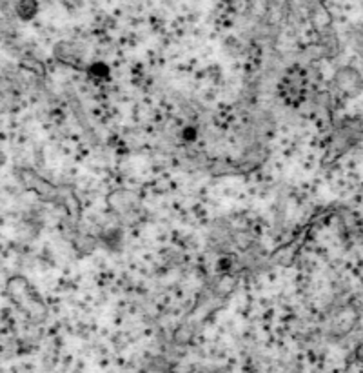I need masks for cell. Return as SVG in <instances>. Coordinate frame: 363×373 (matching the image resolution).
Returning <instances> with one entry per match:
<instances>
[{
    "mask_svg": "<svg viewBox=\"0 0 363 373\" xmlns=\"http://www.w3.org/2000/svg\"><path fill=\"white\" fill-rule=\"evenodd\" d=\"M6 293H8V297L13 301V304L17 306L20 311H24L30 319H35V321L37 319H46V302L40 297L37 288L24 275L9 277L6 280Z\"/></svg>",
    "mask_w": 363,
    "mask_h": 373,
    "instance_id": "1",
    "label": "cell"
},
{
    "mask_svg": "<svg viewBox=\"0 0 363 373\" xmlns=\"http://www.w3.org/2000/svg\"><path fill=\"white\" fill-rule=\"evenodd\" d=\"M363 139V120L362 119H345L333 135V146L338 153H345L347 149L358 144Z\"/></svg>",
    "mask_w": 363,
    "mask_h": 373,
    "instance_id": "2",
    "label": "cell"
},
{
    "mask_svg": "<svg viewBox=\"0 0 363 373\" xmlns=\"http://www.w3.org/2000/svg\"><path fill=\"white\" fill-rule=\"evenodd\" d=\"M107 206L120 219H131V217H136V212L140 208V199L131 190H117L107 195Z\"/></svg>",
    "mask_w": 363,
    "mask_h": 373,
    "instance_id": "3",
    "label": "cell"
},
{
    "mask_svg": "<svg viewBox=\"0 0 363 373\" xmlns=\"http://www.w3.org/2000/svg\"><path fill=\"white\" fill-rule=\"evenodd\" d=\"M333 82L340 93L349 98L358 97L363 91V75L352 66H342L340 69H336Z\"/></svg>",
    "mask_w": 363,
    "mask_h": 373,
    "instance_id": "4",
    "label": "cell"
},
{
    "mask_svg": "<svg viewBox=\"0 0 363 373\" xmlns=\"http://www.w3.org/2000/svg\"><path fill=\"white\" fill-rule=\"evenodd\" d=\"M18 178H20V183L24 184L25 190L33 191L35 195H38L40 199L49 200L59 197V190H56L47 178H44L42 175H38L37 171L30 170V168H22V170H18Z\"/></svg>",
    "mask_w": 363,
    "mask_h": 373,
    "instance_id": "5",
    "label": "cell"
},
{
    "mask_svg": "<svg viewBox=\"0 0 363 373\" xmlns=\"http://www.w3.org/2000/svg\"><path fill=\"white\" fill-rule=\"evenodd\" d=\"M359 314L355 306L347 304L342 306L336 314H334L333 321H331V335L334 337H345L349 335L355 326L358 324Z\"/></svg>",
    "mask_w": 363,
    "mask_h": 373,
    "instance_id": "6",
    "label": "cell"
},
{
    "mask_svg": "<svg viewBox=\"0 0 363 373\" xmlns=\"http://www.w3.org/2000/svg\"><path fill=\"white\" fill-rule=\"evenodd\" d=\"M53 55H55V59L59 60L60 64L68 66V68L76 69V71L85 69L84 50H82L81 46H76V44L62 40V42H59L55 47H53Z\"/></svg>",
    "mask_w": 363,
    "mask_h": 373,
    "instance_id": "7",
    "label": "cell"
},
{
    "mask_svg": "<svg viewBox=\"0 0 363 373\" xmlns=\"http://www.w3.org/2000/svg\"><path fill=\"white\" fill-rule=\"evenodd\" d=\"M302 89H304V79L300 71H296V68L289 69L282 79V95H285L289 101H298V97H302Z\"/></svg>",
    "mask_w": 363,
    "mask_h": 373,
    "instance_id": "8",
    "label": "cell"
},
{
    "mask_svg": "<svg viewBox=\"0 0 363 373\" xmlns=\"http://www.w3.org/2000/svg\"><path fill=\"white\" fill-rule=\"evenodd\" d=\"M85 73H88L89 81L97 82V84H104V82H107L111 79V68L106 62H102V60L85 66Z\"/></svg>",
    "mask_w": 363,
    "mask_h": 373,
    "instance_id": "9",
    "label": "cell"
},
{
    "mask_svg": "<svg viewBox=\"0 0 363 373\" xmlns=\"http://www.w3.org/2000/svg\"><path fill=\"white\" fill-rule=\"evenodd\" d=\"M15 11L20 21L30 22L38 15V2L37 0H18Z\"/></svg>",
    "mask_w": 363,
    "mask_h": 373,
    "instance_id": "10",
    "label": "cell"
},
{
    "mask_svg": "<svg viewBox=\"0 0 363 373\" xmlns=\"http://www.w3.org/2000/svg\"><path fill=\"white\" fill-rule=\"evenodd\" d=\"M18 66H20V69H24V71L31 73V75L35 76H40V79H44L47 73L42 60L35 59V57H24V59H20Z\"/></svg>",
    "mask_w": 363,
    "mask_h": 373,
    "instance_id": "11",
    "label": "cell"
},
{
    "mask_svg": "<svg viewBox=\"0 0 363 373\" xmlns=\"http://www.w3.org/2000/svg\"><path fill=\"white\" fill-rule=\"evenodd\" d=\"M15 84L11 79H8L6 75H0V97H11Z\"/></svg>",
    "mask_w": 363,
    "mask_h": 373,
    "instance_id": "12",
    "label": "cell"
},
{
    "mask_svg": "<svg viewBox=\"0 0 363 373\" xmlns=\"http://www.w3.org/2000/svg\"><path fill=\"white\" fill-rule=\"evenodd\" d=\"M356 359L363 365V344H359L358 350H356Z\"/></svg>",
    "mask_w": 363,
    "mask_h": 373,
    "instance_id": "13",
    "label": "cell"
},
{
    "mask_svg": "<svg viewBox=\"0 0 363 373\" xmlns=\"http://www.w3.org/2000/svg\"><path fill=\"white\" fill-rule=\"evenodd\" d=\"M4 164H6V155L2 151H0V168H2Z\"/></svg>",
    "mask_w": 363,
    "mask_h": 373,
    "instance_id": "14",
    "label": "cell"
}]
</instances>
